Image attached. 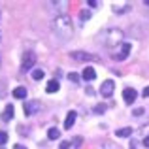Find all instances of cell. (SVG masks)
<instances>
[{
	"label": "cell",
	"instance_id": "obj_9",
	"mask_svg": "<svg viewBox=\"0 0 149 149\" xmlns=\"http://www.w3.org/2000/svg\"><path fill=\"white\" fill-rule=\"evenodd\" d=\"M74 123H76V111H68L66 121H64V128H66V130H70V128L74 127Z\"/></svg>",
	"mask_w": 149,
	"mask_h": 149
},
{
	"label": "cell",
	"instance_id": "obj_11",
	"mask_svg": "<svg viewBox=\"0 0 149 149\" xmlns=\"http://www.w3.org/2000/svg\"><path fill=\"white\" fill-rule=\"evenodd\" d=\"M117 138H128V136H132V128L130 127H125V128H119V130H115Z\"/></svg>",
	"mask_w": 149,
	"mask_h": 149
},
{
	"label": "cell",
	"instance_id": "obj_28",
	"mask_svg": "<svg viewBox=\"0 0 149 149\" xmlns=\"http://www.w3.org/2000/svg\"><path fill=\"white\" fill-rule=\"evenodd\" d=\"M143 146L149 147V136H146V138H143Z\"/></svg>",
	"mask_w": 149,
	"mask_h": 149
},
{
	"label": "cell",
	"instance_id": "obj_17",
	"mask_svg": "<svg viewBox=\"0 0 149 149\" xmlns=\"http://www.w3.org/2000/svg\"><path fill=\"white\" fill-rule=\"evenodd\" d=\"M45 76V72H44V70H42V68H36V70H32V79H42V77H44Z\"/></svg>",
	"mask_w": 149,
	"mask_h": 149
},
{
	"label": "cell",
	"instance_id": "obj_12",
	"mask_svg": "<svg viewBox=\"0 0 149 149\" xmlns=\"http://www.w3.org/2000/svg\"><path fill=\"white\" fill-rule=\"evenodd\" d=\"M58 89H61V85H58V81H57V79H51L49 83H47V87H45V91H47L49 95H51V93H57Z\"/></svg>",
	"mask_w": 149,
	"mask_h": 149
},
{
	"label": "cell",
	"instance_id": "obj_10",
	"mask_svg": "<svg viewBox=\"0 0 149 149\" xmlns=\"http://www.w3.org/2000/svg\"><path fill=\"white\" fill-rule=\"evenodd\" d=\"M81 76H83V79H85V81H93V79L96 77V72L91 68V66H87V68L81 72Z\"/></svg>",
	"mask_w": 149,
	"mask_h": 149
},
{
	"label": "cell",
	"instance_id": "obj_2",
	"mask_svg": "<svg viewBox=\"0 0 149 149\" xmlns=\"http://www.w3.org/2000/svg\"><path fill=\"white\" fill-rule=\"evenodd\" d=\"M125 36H123V30L119 29H108L100 34V42L106 45L108 49H113V47H121L125 44Z\"/></svg>",
	"mask_w": 149,
	"mask_h": 149
},
{
	"label": "cell",
	"instance_id": "obj_16",
	"mask_svg": "<svg viewBox=\"0 0 149 149\" xmlns=\"http://www.w3.org/2000/svg\"><path fill=\"white\" fill-rule=\"evenodd\" d=\"M58 136H61V130H58L57 127H53V128H49V130H47V138L49 140H57Z\"/></svg>",
	"mask_w": 149,
	"mask_h": 149
},
{
	"label": "cell",
	"instance_id": "obj_29",
	"mask_svg": "<svg viewBox=\"0 0 149 149\" xmlns=\"http://www.w3.org/2000/svg\"><path fill=\"white\" fill-rule=\"evenodd\" d=\"M143 96H146V98L149 96V87H146V89H143Z\"/></svg>",
	"mask_w": 149,
	"mask_h": 149
},
{
	"label": "cell",
	"instance_id": "obj_27",
	"mask_svg": "<svg viewBox=\"0 0 149 149\" xmlns=\"http://www.w3.org/2000/svg\"><path fill=\"white\" fill-rule=\"evenodd\" d=\"M89 6H91V8H96V6H98V2H95V0H89Z\"/></svg>",
	"mask_w": 149,
	"mask_h": 149
},
{
	"label": "cell",
	"instance_id": "obj_19",
	"mask_svg": "<svg viewBox=\"0 0 149 149\" xmlns=\"http://www.w3.org/2000/svg\"><path fill=\"white\" fill-rule=\"evenodd\" d=\"M6 142H8V134L4 130H0V146H4Z\"/></svg>",
	"mask_w": 149,
	"mask_h": 149
},
{
	"label": "cell",
	"instance_id": "obj_26",
	"mask_svg": "<svg viewBox=\"0 0 149 149\" xmlns=\"http://www.w3.org/2000/svg\"><path fill=\"white\" fill-rule=\"evenodd\" d=\"M134 115H136V117H140V115H143V109H142V108H138V109H134Z\"/></svg>",
	"mask_w": 149,
	"mask_h": 149
},
{
	"label": "cell",
	"instance_id": "obj_23",
	"mask_svg": "<svg viewBox=\"0 0 149 149\" xmlns=\"http://www.w3.org/2000/svg\"><path fill=\"white\" fill-rule=\"evenodd\" d=\"M102 149H119V147H117V146H113V143H109V142H104Z\"/></svg>",
	"mask_w": 149,
	"mask_h": 149
},
{
	"label": "cell",
	"instance_id": "obj_30",
	"mask_svg": "<svg viewBox=\"0 0 149 149\" xmlns=\"http://www.w3.org/2000/svg\"><path fill=\"white\" fill-rule=\"evenodd\" d=\"M13 149H26V147H23V146H15Z\"/></svg>",
	"mask_w": 149,
	"mask_h": 149
},
{
	"label": "cell",
	"instance_id": "obj_22",
	"mask_svg": "<svg viewBox=\"0 0 149 149\" xmlns=\"http://www.w3.org/2000/svg\"><path fill=\"white\" fill-rule=\"evenodd\" d=\"M95 111H96V113H104V111H106V106H104V104L95 106Z\"/></svg>",
	"mask_w": 149,
	"mask_h": 149
},
{
	"label": "cell",
	"instance_id": "obj_31",
	"mask_svg": "<svg viewBox=\"0 0 149 149\" xmlns=\"http://www.w3.org/2000/svg\"><path fill=\"white\" fill-rule=\"evenodd\" d=\"M130 149H136V146H134V143H132V146H130Z\"/></svg>",
	"mask_w": 149,
	"mask_h": 149
},
{
	"label": "cell",
	"instance_id": "obj_4",
	"mask_svg": "<svg viewBox=\"0 0 149 149\" xmlns=\"http://www.w3.org/2000/svg\"><path fill=\"white\" fill-rule=\"evenodd\" d=\"M34 64H36V53L26 51V53L23 55V61H21V70H23V72H29Z\"/></svg>",
	"mask_w": 149,
	"mask_h": 149
},
{
	"label": "cell",
	"instance_id": "obj_7",
	"mask_svg": "<svg viewBox=\"0 0 149 149\" xmlns=\"http://www.w3.org/2000/svg\"><path fill=\"white\" fill-rule=\"evenodd\" d=\"M113 89H115V83H113L111 79H106L104 83L100 85V95L104 96V98H109V96L113 95Z\"/></svg>",
	"mask_w": 149,
	"mask_h": 149
},
{
	"label": "cell",
	"instance_id": "obj_13",
	"mask_svg": "<svg viewBox=\"0 0 149 149\" xmlns=\"http://www.w3.org/2000/svg\"><path fill=\"white\" fill-rule=\"evenodd\" d=\"M13 113H15V109H13V106H11V104H8L6 106V109H4V121H10L11 119V117H13Z\"/></svg>",
	"mask_w": 149,
	"mask_h": 149
},
{
	"label": "cell",
	"instance_id": "obj_32",
	"mask_svg": "<svg viewBox=\"0 0 149 149\" xmlns=\"http://www.w3.org/2000/svg\"><path fill=\"white\" fill-rule=\"evenodd\" d=\"M146 6H147V8H149V0H146Z\"/></svg>",
	"mask_w": 149,
	"mask_h": 149
},
{
	"label": "cell",
	"instance_id": "obj_8",
	"mask_svg": "<svg viewBox=\"0 0 149 149\" xmlns=\"http://www.w3.org/2000/svg\"><path fill=\"white\" fill-rule=\"evenodd\" d=\"M136 98H138V93H136V89H132V87H127L123 91V100L127 102V104H132Z\"/></svg>",
	"mask_w": 149,
	"mask_h": 149
},
{
	"label": "cell",
	"instance_id": "obj_14",
	"mask_svg": "<svg viewBox=\"0 0 149 149\" xmlns=\"http://www.w3.org/2000/svg\"><path fill=\"white\" fill-rule=\"evenodd\" d=\"M13 96H15V98H19V100L26 98V89L25 87H15L13 89Z\"/></svg>",
	"mask_w": 149,
	"mask_h": 149
},
{
	"label": "cell",
	"instance_id": "obj_15",
	"mask_svg": "<svg viewBox=\"0 0 149 149\" xmlns=\"http://www.w3.org/2000/svg\"><path fill=\"white\" fill-rule=\"evenodd\" d=\"M128 8H130V4L125 2V4H113V11L115 13H123V11H127Z\"/></svg>",
	"mask_w": 149,
	"mask_h": 149
},
{
	"label": "cell",
	"instance_id": "obj_25",
	"mask_svg": "<svg viewBox=\"0 0 149 149\" xmlns=\"http://www.w3.org/2000/svg\"><path fill=\"white\" fill-rule=\"evenodd\" d=\"M58 149H70V142H62V143H61V147H58Z\"/></svg>",
	"mask_w": 149,
	"mask_h": 149
},
{
	"label": "cell",
	"instance_id": "obj_6",
	"mask_svg": "<svg viewBox=\"0 0 149 149\" xmlns=\"http://www.w3.org/2000/svg\"><path fill=\"white\" fill-rule=\"evenodd\" d=\"M130 49H132V45L125 42V44L121 45V49H119V51H113L111 58H113V61H125V58L128 57V53H130Z\"/></svg>",
	"mask_w": 149,
	"mask_h": 149
},
{
	"label": "cell",
	"instance_id": "obj_20",
	"mask_svg": "<svg viewBox=\"0 0 149 149\" xmlns=\"http://www.w3.org/2000/svg\"><path fill=\"white\" fill-rule=\"evenodd\" d=\"M79 17H81V21H85V19H89V17H91V11H89V10H83Z\"/></svg>",
	"mask_w": 149,
	"mask_h": 149
},
{
	"label": "cell",
	"instance_id": "obj_3",
	"mask_svg": "<svg viewBox=\"0 0 149 149\" xmlns=\"http://www.w3.org/2000/svg\"><path fill=\"white\" fill-rule=\"evenodd\" d=\"M70 58H74L76 62H100V57L93 53H85V51H74L70 53Z\"/></svg>",
	"mask_w": 149,
	"mask_h": 149
},
{
	"label": "cell",
	"instance_id": "obj_18",
	"mask_svg": "<svg viewBox=\"0 0 149 149\" xmlns=\"http://www.w3.org/2000/svg\"><path fill=\"white\" fill-rule=\"evenodd\" d=\"M81 143H83V138H81V136H76V138L72 140V146L74 147H81Z\"/></svg>",
	"mask_w": 149,
	"mask_h": 149
},
{
	"label": "cell",
	"instance_id": "obj_24",
	"mask_svg": "<svg viewBox=\"0 0 149 149\" xmlns=\"http://www.w3.org/2000/svg\"><path fill=\"white\" fill-rule=\"evenodd\" d=\"M4 93H6V81H0V98L4 96Z\"/></svg>",
	"mask_w": 149,
	"mask_h": 149
},
{
	"label": "cell",
	"instance_id": "obj_1",
	"mask_svg": "<svg viewBox=\"0 0 149 149\" xmlns=\"http://www.w3.org/2000/svg\"><path fill=\"white\" fill-rule=\"evenodd\" d=\"M51 30H53V34L61 42L70 40V38H72V34H74L72 19H70L68 15H57V17L51 21Z\"/></svg>",
	"mask_w": 149,
	"mask_h": 149
},
{
	"label": "cell",
	"instance_id": "obj_21",
	"mask_svg": "<svg viewBox=\"0 0 149 149\" xmlns=\"http://www.w3.org/2000/svg\"><path fill=\"white\" fill-rule=\"evenodd\" d=\"M68 79H70V81H74V83H77V81H79V76L72 72V74H68Z\"/></svg>",
	"mask_w": 149,
	"mask_h": 149
},
{
	"label": "cell",
	"instance_id": "obj_5",
	"mask_svg": "<svg viewBox=\"0 0 149 149\" xmlns=\"http://www.w3.org/2000/svg\"><path fill=\"white\" fill-rule=\"evenodd\" d=\"M40 108H42V104H40L38 100H26L25 104H23V111H25L26 117H30V115H34V113H38V111H40Z\"/></svg>",
	"mask_w": 149,
	"mask_h": 149
}]
</instances>
